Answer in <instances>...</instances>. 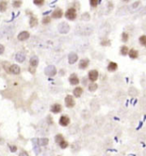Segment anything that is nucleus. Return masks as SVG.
Listing matches in <instances>:
<instances>
[{
  "label": "nucleus",
  "instance_id": "1",
  "mask_svg": "<svg viewBox=\"0 0 146 156\" xmlns=\"http://www.w3.org/2000/svg\"><path fill=\"white\" fill-rule=\"evenodd\" d=\"M65 17L67 19H69L70 21L74 20L77 17V12L76 9L74 8H69V9H67L66 13H65Z\"/></svg>",
  "mask_w": 146,
  "mask_h": 156
},
{
  "label": "nucleus",
  "instance_id": "2",
  "mask_svg": "<svg viewBox=\"0 0 146 156\" xmlns=\"http://www.w3.org/2000/svg\"><path fill=\"white\" fill-rule=\"evenodd\" d=\"M57 73V68L54 65H48L47 67H45L44 69V74L46 75L47 76L52 77L54 76H56Z\"/></svg>",
  "mask_w": 146,
  "mask_h": 156
},
{
  "label": "nucleus",
  "instance_id": "3",
  "mask_svg": "<svg viewBox=\"0 0 146 156\" xmlns=\"http://www.w3.org/2000/svg\"><path fill=\"white\" fill-rule=\"evenodd\" d=\"M69 26L68 23H66V22H61V23H59V25H58V27H57V29H58V31H59V33L60 34H67V33H69Z\"/></svg>",
  "mask_w": 146,
  "mask_h": 156
},
{
  "label": "nucleus",
  "instance_id": "4",
  "mask_svg": "<svg viewBox=\"0 0 146 156\" xmlns=\"http://www.w3.org/2000/svg\"><path fill=\"white\" fill-rule=\"evenodd\" d=\"M65 105H66L68 108H73L75 106V100H74L72 95H69L65 97Z\"/></svg>",
  "mask_w": 146,
  "mask_h": 156
},
{
  "label": "nucleus",
  "instance_id": "5",
  "mask_svg": "<svg viewBox=\"0 0 146 156\" xmlns=\"http://www.w3.org/2000/svg\"><path fill=\"white\" fill-rule=\"evenodd\" d=\"M99 73L97 70H92L89 71L88 73V78L92 82H95L98 79Z\"/></svg>",
  "mask_w": 146,
  "mask_h": 156
},
{
  "label": "nucleus",
  "instance_id": "6",
  "mask_svg": "<svg viewBox=\"0 0 146 156\" xmlns=\"http://www.w3.org/2000/svg\"><path fill=\"white\" fill-rule=\"evenodd\" d=\"M38 139H37V138L32 139V145H33V151H34L35 154H36V155H38L40 154V152H41V149H40V145H38Z\"/></svg>",
  "mask_w": 146,
  "mask_h": 156
},
{
  "label": "nucleus",
  "instance_id": "7",
  "mask_svg": "<svg viewBox=\"0 0 146 156\" xmlns=\"http://www.w3.org/2000/svg\"><path fill=\"white\" fill-rule=\"evenodd\" d=\"M107 70L109 72H115L118 70V64L115 63V62H113V61H110L108 66H107Z\"/></svg>",
  "mask_w": 146,
  "mask_h": 156
},
{
  "label": "nucleus",
  "instance_id": "8",
  "mask_svg": "<svg viewBox=\"0 0 146 156\" xmlns=\"http://www.w3.org/2000/svg\"><path fill=\"white\" fill-rule=\"evenodd\" d=\"M69 123H70V118L68 116H66V115L61 116L60 118V119H59V123L61 126H64V127H65V126L69 125Z\"/></svg>",
  "mask_w": 146,
  "mask_h": 156
},
{
  "label": "nucleus",
  "instance_id": "9",
  "mask_svg": "<svg viewBox=\"0 0 146 156\" xmlns=\"http://www.w3.org/2000/svg\"><path fill=\"white\" fill-rule=\"evenodd\" d=\"M89 64H90L89 59H87V58H83V59H81L80 61L79 68L80 70H85V69H86V68L89 66Z\"/></svg>",
  "mask_w": 146,
  "mask_h": 156
},
{
  "label": "nucleus",
  "instance_id": "10",
  "mask_svg": "<svg viewBox=\"0 0 146 156\" xmlns=\"http://www.w3.org/2000/svg\"><path fill=\"white\" fill-rule=\"evenodd\" d=\"M69 82L71 85H78L80 83V79L76 74H72L69 76Z\"/></svg>",
  "mask_w": 146,
  "mask_h": 156
},
{
  "label": "nucleus",
  "instance_id": "11",
  "mask_svg": "<svg viewBox=\"0 0 146 156\" xmlns=\"http://www.w3.org/2000/svg\"><path fill=\"white\" fill-rule=\"evenodd\" d=\"M128 56L130 58H132V59H137L139 56V53L138 50L133 49V48H132V49L129 50V53H128Z\"/></svg>",
  "mask_w": 146,
  "mask_h": 156
},
{
  "label": "nucleus",
  "instance_id": "12",
  "mask_svg": "<svg viewBox=\"0 0 146 156\" xmlns=\"http://www.w3.org/2000/svg\"><path fill=\"white\" fill-rule=\"evenodd\" d=\"M29 36H30V34H29L28 32L22 31V32H21V33L18 34L17 38H18V40L20 41H24L26 40H27V39L29 38Z\"/></svg>",
  "mask_w": 146,
  "mask_h": 156
},
{
  "label": "nucleus",
  "instance_id": "13",
  "mask_svg": "<svg viewBox=\"0 0 146 156\" xmlns=\"http://www.w3.org/2000/svg\"><path fill=\"white\" fill-rule=\"evenodd\" d=\"M63 11H61V9L57 8V9H56L52 12V15H51V17H52L54 19H59V18H61V17H63Z\"/></svg>",
  "mask_w": 146,
  "mask_h": 156
},
{
  "label": "nucleus",
  "instance_id": "14",
  "mask_svg": "<svg viewBox=\"0 0 146 156\" xmlns=\"http://www.w3.org/2000/svg\"><path fill=\"white\" fill-rule=\"evenodd\" d=\"M9 72L14 75H18L21 72V69L17 64H12V65L9 67Z\"/></svg>",
  "mask_w": 146,
  "mask_h": 156
},
{
  "label": "nucleus",
  "instance_id": "15",
  "mask_svg": "<svg viewBox=\"0 0 146 156\" xmlns=\"http://www.w3.org/2000/svg\"><path fill=\"white\" fill-rule=\"evenodd\" d=\"M68 59H69V64H74L78 60V55L76 53H71L69 54V58H68Z\"/></svg>",
  "mask_w": 146,
  "mask_h": 156
},
{
  "label": "nucleus",
  "instance_id": "16",
  "mask_svg": "<svg viewBox=\"0 0 146 156\" xmlns=\"http://www.w3.org/2000/svg\"><path fill=\"white\" fill-rule=\"evenodd\" d=\"M26 59V55L22 53V51H20V53H17L15 55V60L18 62V63H23Z\"/></svg>",
  "mask_w": 146,
  "mask_h": 156
},
{
  "label": "nucleus",
  "instance_id": "17",
  "mask_svg": "<svg viewBox=\"0 0 146 156\" xmlns=\"http://www.w3.org/2000/svg\"><path fill=\"white\" fill-rule=\"evenodd\" d=\"M83 92H84V90H83L82 87H75V89H74L73 93H74V95L76 97V98H80V97L82 95Z\"/></svg>",
  "mask_w": 146,
  "mask_h": 156
},
{
  "label": "nucleus",
  "instance_id": "18",
  "mask_svg": "<svg viewBox=\"0 0 146 156\" xmlns=\"http://www.w3.org/2000/svg\"><path fill=\"white\" fill-rule=\"evenodd\" d=\"M50 111L53 113H59L61 111V106L59 104H54L50 107Z\"/></svg>",
  "mask_w": 146,
  "mask_h": 156
},
{
  "label": "nucleus",
  "instance_id": "19",
  "mask_svg": "<svg viewBox=\"0 0 146 156\" xmlns=\"http://www.w3.org/2000/svg\"><path fill=\"white\" fill-rule=\"evenodd\" d=\"M38 58L37 56H32L31 58V59H30V65L31 67H37L38 66Z\"/></svg>",
  "mask_w": 146,
  "mask_h": 156
},
{
  "label": "nucleus",
  "instance_id": "20",
  "mask_svg": "<svg viewBox=\"0 0 146 156\" xmlns=\"http://www.w3.org/2000/svg\"><path fill=\"white\" fill-rule=\"evenodd\" d=\"M129 48L128 46H126V45H123L121 47V49H120V53L122 55V56H126V55H128L129 53Z\"/></svg>",
  "mask_w": 146,
  "mask_h": 156
},
{
  "label": "nucleus",
  "instance_id": "21",
  "mask_svg": "<svg viewBox=\"0 0 146 156\" xmlns=\"http://www.w3.org/2000/svg\"><path fill=\"white\" fill-rule=\"evenodd\" d=\"M97 89H98V85L95 82H92L91 84H89V86H88V89L90 92H95Z\"/></svg>",
  "mask_w": 146,
  "mask_h": 156
},
{
  "label": "nucleus",
  "instance_id": "22",
  "mask_svg": "<svg viewBox=\"0 0 146 156\" xmlns=\"http://www.w3.org/2000/svg\"><path fill=\"white\" fill-rule=\"evenodd\" d=\"M29 25H30L31 28L36 27V26L38 25V19L36 17H31L30 21H29Z\"/></svg>",
  "mask_w": 146,
  "mask_h": 156
},
{
  "label": "nucleus",
  "instance_id": "23",
  "mask_svg": "<svg viewBox=\"0 0 146 156\" xmlns=\"http://www.w3.org/2000/svg\"><path fill=\"white\" fill-rule=\"evenodd\" d=\"M38 145H40V146H46L49 143V139L45 138V137L40 138V139H38Z\"/></svg>",
  "mask_w": 146,
  "mask_h": 156
},
{
  "label": "nucleus",
  "instance_id": "24",
  "mask_svg": "<svg viewBox=\"0 0 146 156\" xmlns=\"http://www.w3.org/2000/svg\"><path fill=\"white\" fill-rule=\"evenodd\" d=\"M7 2L6 1H0V12H4L7 9Z\"/></svg>",
  "mask_w": 146,
  "mask_h": 156
},
{
  "label": "nucleus",
  "instance_id": "25",
  "mask_svg": "<svg viewBox=\"0 0 146 156\" xmlns=\"http://www.w3.org/2000/svg\"><path fill=\"white\" fill-rule=\"evenodd\" d=\"M121 40L123 43H126L129 40V34L126 32H123L121 34Z\"/></svg>",
  "mask_w": 146,
  "mask_h": 156
},
{
  "label": "nucleus",
  "instance_id": "26",
  "mask_svg": "<svg viewBox=\"0 0 146 156\" xmlns=\"http://www.w3.org/2000/svg\"><path fill=\"white\" fill-rule=\"evenodd\" d=\"M138 41L141 45H143V46H146V35L145 34L141 35L138 39Z\"/></svg>",
  "mask_w": 146,
  "mask_h": 156
},
{
  "label": "nucleus",
  "instance_id": "27",
  "mask_svg": "<svg viewBox=\"0 0 146 156\" xmlns=\"http://www.w3.org/2000/svg\"><path fill=\"white\" fill-rule=\"evenodd\" d=\"M59 146H60V148L61 149H65V148H67L68 147H69V142H68L67 141H65V140H63V141H61L59 143Z\"/></svg>",
  "mask_w": 146,
  "mask_h": 156
},
{
  "label": "nucleus",
  "instance_id": "28",
  "mask_svg": "<svg viewBox=\"0 0 146 156\" xmlns=\"http://www.w3.org/2000/svg\"><path fill=\"white\" fill-rule=\"evenodd\" d=\"M63 140H64L63 136H61V134L57 135V136H56V137H55V141H56V142H57V143H58V144H59L61 141H63Z\"/></svg>",
  "mask_w": 146,
  "mask_h": 156
},
{
  "label": "nucleus",
  "instance_id": "29",
  "mask_svg": "<svg viewBox=\"0 0 146 156\" xmlns=\"http://www.w3.org/2000/svg\"><path fill=\"white\" fill-rule=\"evenodd\" d=\"M99 4H100V1H98V0H91L90 1L91 6H92V7H94V8H96Z\"/></svg>",
  "mask_w": 146,
  "mask_h": 156
},
{
  "label": "nucleus",
  "instance_id": "30",
  "mask_svg": "<svg viewBox=\"0 0 146 156\" xmlns=\"http://www.w3.org/2000/svg\"><path fill=\"white\" fill-rule=\"evenodd\" d=\"M21 4H22L21 1H18V0H16V1H13L12 5L14 8H19L21 5Z\"/></svg>",
  "mask_w": 146,
  "mask_h": 156
},
{
  "label": "nucleus",
  "instance_id": "31",
  "mask_svg": "<svg viewBox=\"0 0 146 156\" xmlns=\"http://www.w3.org/2000/svg\"><path fill=\"white\" fill-rule=\"evenodd\" d=\"M50 17H49V15H48V17H44L43 18V20H42V23L44 24V25L50 23Z\"/></svg>",
  "mask_w": 146,
  "mask_h": 156
},
{
  "label": "nucleus",
  "instance_id": "32",
  "mask_svg": "<svg viewBox=\"0 0 146 156\" xmlns=\"http://www.w3.org/2000/svg\"><path fill=\"white\" fill-rule=\"evenodd\" d=\"M9 150H10L11 153H15L17 151V147L15 145H9Z\"/></svg>",
  "mask_w": 146,
  "mask_h": 156
},
{
  "label": "nucleus",
  "instance_id": "33",
  "mask_svg": "<svg viewBox=\"0 0 146 156\" xmlns=\"http://www.w3.org/2000/svg\"><path fill=\"white\" fill-rule=\"evenodd\" d=\"M44 3V0H33V4L36 5H43Z\"/></svg>",
  "mask_w": 146,
  "mask_h": 156
},
{
  "label": "nucleus",
  "instance_id": "34",
  "mask_svg": "<svg viewBox=\"0 0 146 156\" xmlns=\"http://www.w3.org/2000/svg\"><path fill=\"white\" fill-rule=\"evenodd\" d=\"M101 45H103V46H105V45H110V40H103V41L101 42Z\"/></svg>",
  "mask_w": 146,
  "mask_h": 156
},
{
  "label": "nucleus",
  "instance_id": "35",
  "mask_svg": "<svg viewBox=\"0 0 146 156\" xmlns=\"http://www.w3.org/2000/svg\"><path fill=\"white\" fill-rule=\"evenodd\" d=\"M19 156H29L28 154H27V152H26V151H21L20 154H19Z\"/></svg>",
  "mask_w": 146,
  "mask_h": 156
},
{
  "label": "nucleus",
  "instance_id": "36",
  "mask_svg": "<svg viewBox=\"0 0 146 156\" xmlns=\"http://www.w3.org/2000/svg\"><path fill=\"white\" fill-rule=\"evenodd\" d=\"M4 46L0 44V55L4 53Z\"/></svg>",
  "mask_w": 146,
  "mask_h": 156
},
{
  "label": "nucleus",
  "instance_id": "37",
  "mask_svg": "<svg viewBox=\"0 0 146 156\" xmlns=\"http://www.w3.org/2000/svg\"><path fill=\"white\" fill-rule=\"evenodd\" d=\"M51 12V11H45V12H44V15H47V14H49V13H50Z\"/></svg>",
  "mask_w": 146,
  "mask_h": 156
},
{
  "label": "nucleus",
  "instance_id": "38",
  "mask_svg": "<svg viewBox=\"0 0 146 156\" xmlns=\"http://www.w3.org/2000/svg\"><path fill=\"white\" fill-rule=\"evenodd\" d=\"M57 156H61V155H57Z\"/></svg>",
  "mask_w": 146,
  "mask_h": 156
}]
</instances>
